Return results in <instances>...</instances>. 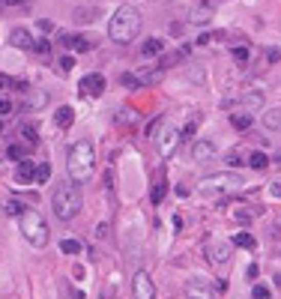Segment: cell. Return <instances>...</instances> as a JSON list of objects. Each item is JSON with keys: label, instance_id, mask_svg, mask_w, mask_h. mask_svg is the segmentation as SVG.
Instances as JSON below:
<instances>
[{"label": "cell", "instance_id": "1", "mask_svg": "<svg viewBox=\"0 0 281 299\" xmlns=\"http://www.w3.org/2000/svg\"><path fill=\"white\" fill-rule=\"evenodd\" d=\"M108 33L117 45H129L135 36L140 33V12L132 6V3H120L117 12L108 21Z\"/></svg>", "mask_w": 281, "mask_h": 299}, {"label": "cell", "instance_id": "2", "mask_svg": "<svg viewBox=\"0 0 281 299\" xmlns=\"http://www.w3.org/2000/svg\"><path fill=\"white\" fill-rule=\"evenodd\" d=\"M84 207V197H81V189L75 180H66V183H57L51 194V210L60 222H72Z\"/></svg>", "mask_w": 281, "mask_h": 299}, {"label": "cell", "instance_id": "3", "mask_svg": "<svg viewBox=\"0 0 281 299\" xmlns=\"http://www.w3.org/2000/svg\"><path fill=\"white\" fill-rule=\"evenodd\" d=\"M96 168V150L90 141H75L66 150V174L75 183H87Z\"/></svg>", "mask_w": 281, "mask_h": 299}, {"label": "cell", "instance_id": "4", "mask_svg": "<svg viewBox=\"0 0 281 299\" xmlns=\"http://www.w3.org/2000/svg\"><path fill=\"white\" fill-rule=\"evenodd\" d=\"M18 225H21V236H24L30 246L42 248L48 243V225H45V218L36 210H24L18 215Z\"/></svg>", "mask_w": 281, "mask_h": 299}, {"label": "cell", "instance_id": "5", "mask_svg": "<svg viewBox=\"0 0 281 299\" xmlns=\"http://www.w3.org/2000/svg\"><path fill=\"white\" fill-rule=\"evenodd\" d=\"M243 186H246V180H243L239 174L222 171V174L207 176V180L200 183V192L207 194V197H218V194H233V192H239Z\"/></svg>", "mask_w": 281, "mask_h": 299}, {"label": "cell", "instance_id": "6", "mask_svg": "<svg viewBox=\"0 0 281 299\" xmlns=\"http://www.w3.org/2000/svg\"><path fill=\"white\" fill-rule=\"evenodd\" d=\"M179 141H183V135L176 132L174 126H165V132H158L156 135V150L162 158H171L176 153V147H179Z\"/></svg>", "mask_w": 281, "mask_h": 299}, {"label": "cell", "instance_id": "7", "mask_svg": "<svg viewBox=\"0 0 281 299\" xmlns=\"http://www.w3.org/2000/svg\"><path fill=\"white\" fill-rule=\"evenodd\" d=\"M186 296L189 299H215V290H212V282L204 278V275H192L186 282Z\"/></svg>", "mask_w": 281, "mask_h": 299}, {"label": "cell", "instance_id": "8", "mask_svg": "<svg viewBox=\"0 0 281 299\" xmlns=\"http://www.w3.org/2000/svg\"><path fill=\"white\" fill-rule=\"evenodd\" d=\"M78 90H81V96H87V99H99V96L105 93V75H99V72L84 75L81 84H78Z\"/></svg>", "mask_w": 281, "mask_h": 299}, {"label": "cell", "instance_id": "9", "mask_svg": "<svg viewBox=\"0 0 281 299\" xmlns=\"http://www.w3.org/2000/svg\"><path fill=\"white\" fill-rule=\"evenodd\" d=\"M132 290H135V299H156V284L153 278L140 269L135 272V278H132Z\"/></svg>", "mask_w": 281, "mask_h": 299}, {"label": "cell", "instance_id": "10", "mask_svg": "<svg viewBox=\"0 0 281 299\" xmlns=\"http://www.w3.org/2000/svg\"><path fill=\"white\" fill-rule=\"evenodd\" d=\"M60 45L63 48H72V51H90L96 42H90L87 36H78V33H63L60 36Z\"/></svg>", "mask_w": 281, "mask_h": 299}, {"label": "cell", "instance_id": "11", "mask_svg": "<svg viewBox=\"0 0 281 299\" xmlns=\"http://www.w3.org/2000/svg\"><path fill=\"white\" fill-rule=\"evenodd\" d=\"M15 180L21 183V186H30V183H36V165L30 162V158H21V162H18Z\"/></svg>", "mask_w": 281, "mask_h": 299}, {"label": "cell", "instance_id": "12", "mask_svg": "<svg viewBox=\"0 0 281 299\" xmlns=\"http://www.w3.org/2000/svg\"><path fill=\"white\" fill-rule=\"evenodd\" d=\"M207 257L212 264H228L230 261V246L228 243H210L207 246Z\"/></svg>", "mask_w": 281, "mask_h": 299}, {"label": "cell", "instance_id": "13", "mask_svg": "<svg viewBox=\"0 0 281 299\" xmlns=\"http://www.w3.org/2000/svg\"><path fill=\"white\" fill-rule=\"evenodd\" d=\"M192 156H194V162H210L212 156H215V144L212 141H194V150H192Z\"/></svg>", "mask_w": 281, "mask_h": 299}, {"label": "cell", "instance_id": "14", "mask_svg": "<svg viewBox=\"0 0 281 299\" xmlns=\"http://www.w3.org/2000/svg\"><path fill=\"white\" fill-rule=\"evenodd\" d=\"M165 51V39L162 36H150L144 45H140V57H156V54Z\"/></svg>", "mask_w": 281, "mask_h": 299}, {"label": "cell", "instance_id": "15", "mask_svg": "<svg viewBox=\"0 0 281 299\" xmlns=\"http://www.w3.org/2000/svg\"><path fill=\"white\" fill-rule=\"evenodd\" d=\"M54 123L60 126V129H69L72 123H75V108L72 105H63L54 111Z\"/></svg>", "mask_w": 281, "mask_h": 299}, {"label": "cell", "instance_id": "16", "mask_svg": "<svg viewBox=\"0 0 281 299\" xmlns=\"http://www.w3.org/2000/svg\"><path fill=\"white\" fill-rule=\"evenodd\" d=\"M96 18H99V6H81V9H75V21L78 24H90Z\"/></svg>", "mask_w": 281, "mask_h": 299}, {"label": "cell", "instance_id": "17", "mask_svg": "<svg viewBox=\"0 0 281 299\" xmlns=\"http://www.w3.org/2000/svg\"><path fill=\"white\" fill-rule=\"evenodd\" d=\"M210 18H212V6L210 3H200L192 15H189V21H192V24H207Z\"/></svg>", "mask_w": 281, "mask_h": 299}, {"label": "cell", "instance_id": "18", "mask_svg": "<svg viewBox=\"0 0 281 299\" xmlns=\"http://www.w3.org/2000/svg\"><path fill=\"white\" fill-rule=\"evenodd\" d=\"M243 105H246L248 114H251V111H260V108H264V93H260V90H251L246 99H243Z\"/></svg>", "mask_w": 281, "mask_h": 299}, {"label": "cell", "instance_id": "19", "mask_svg": "<svg viewBox=\"0 0 281 299\" xmlns=\"http://www.w3.org/2000/svg\"><path fill=\"white\" fill-rule=\"evenodd\" d=\"M48 99H51V96H48L45 90H33V93H30V99H27L24 105L30 108V111H36V108H45V105H48Z\"/></svg>", "mask_w": 281, "mask_h": 299}, {"label": "cell", "instance_id": "20", "mask_svg": "<svg viewBox=\"0 0 281 299\" xmlns=\"http://www.w3.org/2000/svg\"><path fill=\"white\" fill-rule=\"evenodd\" d=\"M246 165L248 168H254V171H266V168H269V156L257 150V153H251V156L246 158Z\"/></svg>", "mask_w": 281, "mask_h": 299}, {"label": "cell", "instance_id": "21", "mask_svg": "<svg viewBox=\"0 0 281 299\" xmlns=\"http://www.w3.org/2000/svg\"><path fill=\"white\" fill-rule=\"evenodd\" d=\"M251 123H254V117H251L248 111H243V114H230V126H233V129H239V132H246Z\"/></svg>", "mask_w": 281, "mask_h": 299}, {"label": "cell", "instance_id": "22", "mask_svg": "<svg viewBox=\"0 0 281 299\" xmlns=\"http://www.w3.org/2000/svg\"><path fill=\"white\" fill-rule=\"evenodd\" d=\"M12 45L15 48H33V39L27 30H12Z\"/></svg>", "mask_w": 281, "mask_h": 299}, {"label": "cell", "instance_id": "23", "mask_svg": "<svg viewBox=\"0 0 281 299\" xmlns=\"http://www.w3.org/2000/svg\"><path fill=\"white\" fill-rule=\"evenodd\" d=\"M18 135H24L27 147H36V144H39V135H36V126L33 123H24L21 129H18Z\"/></svg>", "mask_w": 281, "mask_h": 299}, {"label": "cell", "instance_id": "24", "mask_svg": "<svg viewBox=\"0 0 281 299\" xmlns=\"http://www.w3.org/2000/svg\"><path fill=\"white\" fill-rule=\"evenodd\" d=\"M264 126L266 129H281V108H272L264 114Z\"/></svg>", "mask_w": 281, "mask_h": 299}, {"label": "cell", "instance_id": "25", "mask_svg": "<svg viewBox=\"0 0 281 299\" xmlns=\"http://www.w3.org/2000/svg\"><path fill=\"white\" fill-rule=\"evenodd\" d=\"M233 246H236V248H254L257 243H254V236H251V233L243 230V233H236V236H233Z\"/></svg>", "mask_w": 281, "mask_h": 299}, {"label": "cell", "instance_id": "26", "mask_svg": "<svg viewBox=\"0 0 281 299\" xmlns=\"http://www.w3.org/2000/svg\"><path fill=\"white\" fill-rule=\"evenodd\" d=\"M114 120H117V123H135L138 114H135V108H120V111L114 114Z\"/></svg>", "mask_w": 281, "mask_h": 299}, {"label": "cell", "instance_id": "27", "mask_svg": "<svg viewBox=\"0 0 281 299\" xmlns=\"http://www.w3.org/2000/svg\"><path fill=\"white\" fill-rule=\"evenodd\" d=\"M48 180H51V165L48 162L36 165V183H48Z\"/></svg>", "mask_w": 281, "mask_h": 299}, {"label": "cell", "instance_id": "28", "mask_svg": "<svg viewBox=\"0 0 281 299\" xmlns=\"http://www.w3.org/2000/svg\"><path fill=\"white\" fill-rule=\"evenodd\" d=\"M60 251H63V254H81V243H78V240H63V243H60Z\"/></svg>", "mask_w": 281, "mask_h": 299}, {"label": "cell", "instance_id": "29", "mask_svg": "<svg viewBox=\"0 0 281 299\" xmlns=\"http://www.w3.org/2000/svg\"><path fill=\"white\" fill-rule=\"evenodd\" d=\"M165 194H168V183H156V186H153V192H150V197H153V204H162V201H165Z\"/></svg>", "mask_w": 281, "mask_h": 299}, {"label": "cell", "instance_id": "30", "mask_svg": "<svg viewBox=\"0 0 281 299\" xmlns=\"http://www.w3.org/2000/svg\"><path fill=\"white\" fill-rule=\"evenodd\" d=\"M230 54H233V60H236L239 66H243V63H248V48H246V45H236Z\"/></svg>", "mask_w": 281, "mask_h": 299}, {"label": "cell", "instance_id": "31", "mask_svg": "<svg viewBox=\"0 0 281 299\" xmlns=\"http://www.w3.org/2000/svg\"><path fill=\"white\" fill-rule=\"evenodd\" d=\"M3 210H6V215H21L27 207H24V204H18V201H6V207H3Z\"/></svg>", "mask_w": 281, "mask_h": 299}, {"label": "cell", "instance_id": "32", "mask_svg": "<svg viewBox=\"0 0 281 299\" xmlns=\"http://www.w3.org/2000/svg\"><path fill=\"white\" fill-rule=\"evenodd\" d=\"M6 156L15 158V162H21V158H24V147H21V144H12V147H6Z\"/></svg>", "mask_w": 281, "mask_h": 299}, {"label": "cell", "instance_id": "33", "mask_svg": "<svg viewBox=\"0 0 281 299\" xmlns=\"http://www.w3.org/2000/svg\"><path fill=\"white\" fill-rule=\"evenodd\" d=\"M251 299H269V287L266 284H254L251 287Z\"/></svg>", "mask_w": 281, "mask_h": 299}, {"label": "cell", "instance_id": "34", "mask_svg": "<svg viewBox=\"0 0 281 299\" xmlns=\"http://www.w3.org/2000/svg\"><path fill=\"white\" fill-rule=\"evenodd\" d=\"M57 63H60V69H63V72H72V66H75V57H72V54H63Z\"/></svg>", "mask_w": 281, "mask_h": 299}, {"label": "cell", "instance_id": "35", "mask_svg": "<svg viewBox=\"0 0 281 299\" xmlns=\"http://www.w3.org/2000/svg\"><path fill=\"white\" fill-rule=\"evenodd\" d=\"M120 81H123L129 90H138V87H140V78H138V75H123Z\"/></svg>", "mask_w": 281, "mask_h": 299}, {"label": "cell", "instance_id": "36", "mask_svg": "<svg viewBox=\"0 0 281 299\" xmlns=\"http://www.w3.org/2000/svg\"><path fill=\"white\" fill-rule=\"evenodd\" d=\"M9 114H12V99L0 96V117H9Z\"/></svg>", "mask_w": 281, "mask_h": 299}, {"label": "cell", "instance_id": "37", "mask_svg": "<svg viewBox=\"0 0 281 299\" xmlns=\"http://www.w3.org/2000/svg\"><path fill=\"white\" fill-rule=\"evenodd\" d=\"M194 129H197V120H192V123H186V129H183L179 135H183V138L189 141V138H192V135H194Z\"/></svg>", "mask_w": 281, "mask_h": 299}, {"label": "cell", "instance_id": "38", "mask_svg": "<svg viewBox=\"0 0 281 299\" xmlns=\"http://www.w3.org/2000/svg\"><path fill=\"white\" fill-rule=\"evenodd\" d=\"M228 165H233V168H239V165H246V158L239 156V153H230V156H228Z\"/></svg>", "mask_w": 281, "mask_h": 299}, {"label": "cell", "instance_id": "39", "mask_svg": "<svg viewBox=\"0 0 281 299\" xmlns=\"http://www.w3.org/2000/svg\"><path fill=\"white\" fill-rule=\"evenodd\" d=\"M269 194H272V197H281V176H278V180H272V186H269Z\"/></svg>", "mask_w": 281, "mask_h": 299}, {"label": "cell", "instance_id": "40", "mask_svg": "<svg viewBox=\"0 0 281 299\" xmlns=\"http://www.w3.org/2000/svg\"><path fill=\"white\" fill-rule=\"evenodd\" d=\"M33 48H36L39 54H48V51H51V45H48L45 39H39V42H33Z\"/></svg>", "mask_w": 281, "mask_h": 299}, {"label": "cell", "instance_id": "41", "mask_svg": "<svg viewBox=\"0 0 281 299\" xmlns=\"http://www.w3.org/2000/svg\"><path fill=\"white\" fill-rule=\"evenodd\" d=\"M236 222L248 225V222H251V212H248V210H236Z\"/></svg>", "mask_w": 281, "mask_h": 299}, {"label": "cell", "instance_id": "42", "mask_svg": "<svg viewBox=\"0 0 281 299\" xmlns=\"http://www.w3.org/2000/svg\"><path fill=\"white\" fill-rule=\"evenodd\" d=\"M9 87H15V81L6 78V75H0V90H9Z\"/></svg>", "mask_w": 281, "mask_h": 299}, {"label": "cell", "instance_id": "43", "mask_svg": "<svg viewBox=\"0 0 281 299\" xmlns=\"http://www.w3.org/2000/svg\"><path fill=\"white\" fill-rule=\"evenodd\" d=\"M36 27H39L42 33H48V30H51V21H45V18H39V21H36Z\"/></svg>", "mask_w": 281, "mask_h": 299}, {"label": "cell", "instance_id": "44", "mask_svg": "<svg viewBox=\"0 0 281 299\" xmlns=\"http://www.w3.org/2000/svg\"><path fill=\"white\" fill-rule=\"evenodd\" d=\"M0 3H3V6H24L27 0H0Z\"/></svg>", "mask_w": 281, "mask_h": 299}, {"label": "cell", "instance_id": "45", "mask_svg": "<svg viewBox=\"0 0 281 299\" xmlns=\"http://www.w3.org/2000/svg\"><path fill=\"white\" fill-rule=\"evenodd\" d=\"M176 194L179 197H189V186H176Z\"/></svg>", "mask_w": 281, "mask_h": 299}, {"label": "cell", "instance_id": "46", "mask_svg": "<svg viewBox=\"0 0 281 299\" xmlns=\"http://www.w3.org/2000/svg\"><path fill=\"white\" fill-rule=\"evenodd\" d=\"M275 287H278V290H281V275H278V278H275Z\"/></svg>", "mask_w": 281, "mask_h": 299}]
</instances>
